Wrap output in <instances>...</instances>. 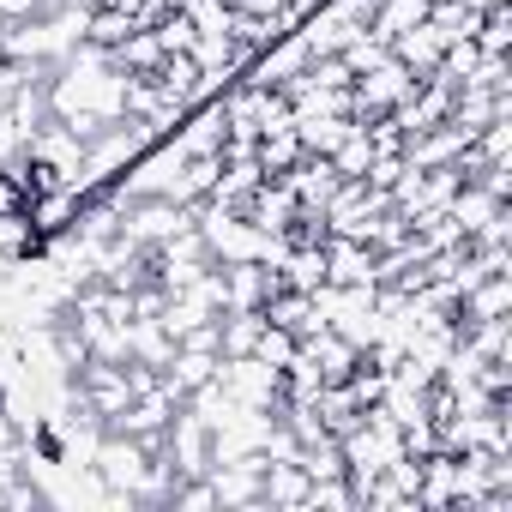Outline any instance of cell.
<instances>
[{"mask_svg": "<svg viewBox=\"0 0 512 512\" xmlns=\"http://www.w3.org/2000/svg\"><path fill=\"white\" fill-rule=\"evenodd\" d=\"M193 217H199V205H175V199H157V193H121V223L115 229L139 247H163L169 235L193 229Z\"/></svg>", "mask_w": 512, "mask_h": 512, "instance_id": "6da1fadb", "label": "cell"}, {"mask_svg": "<svg viewBox=\"0 0 512 512\" xmlns=\"http://www.w3.org/2000/svg\"><path fill=\"white\" fill-rule=\"evenodd\" d=\"M416 85H422V79H416L410 67H398V61L386 55L380 67L356 73V85H350V97H356V121H374V115H392V109H404Z\"/></svg>", "mask_w": 512, "mask_h": 512, "instance_id": "7a4b0ae2", "label": "cell"}, {"mask_svg": "<svg viewBox=\"0 0 512 512\" xmlns=\"http://www.w3.org/2000/svg\"><path fill=\"white\" fill-rule=\"evenodd\" d=\"M326 290H374L380 278V253L356 235H326Z\"/></svg>", "mask_w": 512, "mask_h": 512, "instance_id": "3957f363", "label": "cell"}, {"mask_svg": "<svg viewBox=\"0 0 512 512\" xmlns=\"http://www.w3.org/2000/svg\"><path fill=\"white\" fill-rule=\"evenodd\" d=\"M25 163H43V169L67 175V181L85 193V139H79L67 121H49V127H37V133H31V151H25Z\"/></svg>", "mask_w": 512, "mask_h": 512, "instance_id": "277c9868", "label": "cell"}, {"mask_svg": "<svg viewBox=\"0 0 512 512\" xmlns=\"http://www.w3.org/2000/svg\"><path fill=\"white\" fill-rule=\"evenodd\" d=\"M151 253H157V284H163V290H181V284H193V278H205V272L217 266L199 229H181V235H169V241L151 247Z\"/></svg>", "mask_w": 512, "mask_h": 512, "instance_id": "5b68a950", "label": "cell"}, {"mask_svg": "<svg viewBox=\"0 0 512 512\" xmlns=\"http://www.w3.org/2000/svg\"><path fill=\"white\" fill-rule=\"evenodd\" d=\"M464 151H470V133H464V127H452V121H440V127H422V133H410V139H404V169L464 163Z\"/></svg>", "mask_w": 512, "mask_h": 512, "instance_id": "8992f818", "label": "cell"}, {"mask_svg": "<svg viewBox=\"0 0 512 512\" xmlns=\"http://www.w3.org/2000/svg\"><path fill=\"white\" fill-rule=\"evenodd\" d=\"M278 181L290 187V199H296L302 211H320V217H326V199L338 193L344 175L332 169V157H308V151H302V163H296L290 175H278Z\"/></svg>", "mask_w": 512, "mask_h": 512, "instance_id": "52a82bcc", "label": "cell"}, {"mask_svg": "<svg viewBox=\"0 0 512 512\" xmlns=\"http://www.w3.org/2000/svg\"><path fill=\"white\" fill-rule=\"evenodd\" d=\"M500 314H512V272H482V278L458 296V320H452V326L500 320Z\"/></svg>", "mask_w": 512, "mask_h": 512, "instance_id": "ba28073f", "label": "cell"}, {"mask_svg": "<svg viewBox=\"0 0 512 512\" xmlns=\"http://www.w3.org/2000/svg\"><path fill=\"white\" fill-rule=\"evenodd\" d=\"M260 314H266V326H284L290 338H308V332H320V326H326V320H320V302H314L308 290H290V284H284V290H272Z\"/></svg>", "mask_w": 512, "mask_h": 512, "instance_id": "9c48e42d", "label": "cell"}, {"mask_svg": "<svg viewBox=\"0 0 512 512\" xmlns=\"http://www.w3.org/2000/svg\"><path fill=\"white\" fill-rule=\"evenodd\" d=\"M308 470L296 464V458H272L266 452V476H260V506H290V512H302L308 506Z\"/></svg>", "mask_w": 512, "mask_h": 512, "instance_id": "30bf717a", "label": "cell"}, {"mask_svg": "<svg viewBox=\"0 0 512 512\" xmlns=\"http://www.w3.org/2000/svg\"><path fill=\"white\" fill-rule=\"evenodd\" d=\"M416 25H428V0H374V13H368L362 31L392 49V43H398L404 31H416Z\"/></svg>", "mask_w": 512, "mask_h": 512, "instance_id": "8fae6325", "label": "cell"}, {"mask_svg": "<svg viewBox=\"0 0 512 512\" xmlns=\"http://www.w3.org/2000/svg\"><path fill=\"white\" fill-rule=\"evenodd\" d=\"M440 55H446V43H440V31H434V25H416V31H404V37L392 43V61H398V67H410L416 79L440 73Z\"/></svg>", "mask_w": 512, "mask_h": 512, "instance_id": "7c38bea8", "label": "cell"}, {"mask_svg": "<svg viewBox=\"0 0 512 512\" xmlns=\"http://www.w3.org/2000/svg\"><path fill=\"white\" fill-rule=\"evenodd\" d=\"M272 266H278V278H284L290 290H308V296L326 290V253H320V247H284Z\"/></svg>", "mask_w": 512, "mask_h": 512, "instance_id": "4fadbf2b", "label": "cell"}, {"mask_svg": "<svg viewBox=\"0 0 512 512\" xmlns=\"http://www.w3.org/2000/svg\"><path fill=\"white\" fill-rule=\"evenodd\" d=\"M151 85H157L169 103L193 109V103H199V67H193V55H163V61L151 67Z\"/></svg>", "mask_w": 512, "mask_h": 512, "instance_id": "5bb4252c", "label": "cell"}, {"mask_svg": "<svg viewBox=\"0 0 512 512\" xmlns=\"http://www.w3.org/2000/svg\"><path fill=\"white\" fill-rule=\"evenodd\" d=\"M500 205H506V199H494V193H488L482 181H458V193L446 199V217H452V223H458L464 235H476V229H482V223H488V217H494Z\"/></svg>", "mask_w": 512, "mask_h": 512, "instance_id": "9a60e30c", "label": "cell"}, {"mask_svg": "<svg viewBox=\"0 0 512 512\" xmlns=\"http://www.w3.org/2000/svg\"><path fill=\"white\" fill-rule=\"evenodd\" d=\"M350 127H356V115H296V139L308 157H332Z\"/></svg>", "mask_w": 512, "mask_h": 512, "instance_id": "2e32d148", "label": "cell"}, {"mask_svg": "<svg viewBox=\"0 0 512 512\" xmlns=\"http://www.w3.org/2000/svg\"><path fill=\"white\" fill-rule=\"evenodd\" d=\"M476 7H464V0H428V25L440 31V43H464L476 37Z\"/></svg>", "mask_w": 512, "mask_h": 512, "instance_id": "e0dca14e", "label": "cell"}, {"mask_svg": "<svg viewBox=\"0 0 512 512\" xmlns=\"http://www.w3.org/2000/svg\"><path fill=\"white\" fill-rule=\"evenodd\" d=\"M109 55H115L121 73H151V67L163 61V43H157V31H127Z\"/></svg>", "mask_w": 512, "mask_h": 512, "instance_id": "ac0fdd59", "label": "cell"}, {"mask_svg": "<svg viewBox=\"0 0 512 512\" xmlns=\"http://www.w3.org/2000/svg\"><path fill=\"white\" fill-rule=\"evenodd\" d=\"M332 169L344 175V181H362L368 169H374V145H368V127L356 121L344 139H338V151H332Z\"/></svg>", "mask_w": 512, "mask_h": 512, "instance_id": "d6986e66", "label": "cell"}, {"mask_svg": "<svg viewBox=\"0 0 512 512\" xmlns=\"http://www.w3.org/2000/svg\"><path fill=\"white\" fill-rule=\"evenodd\" d=\"M482 55H512V7H488L476 19V37H470Z\"/></svg>", "mask_w": 512, "mask_h": 512, "instance_id": "ffe728a7", "label": "cell"}, {"mask_svg": "<svg viewBox=\"0 0 512 512\" xmlns=\"http://www.w3.org/2000/svg\"><path fill=\"white\" fill-rule=\"evenodd\" d=\"M187 25L199 31V37H229V25H235V7L229 0H187Z\"/></svg>", "mask_w": 512, "mask_h": 512, "instance_id": "44dd1931", "label": "cell"}, {"mask_svg": "<svg viewBox=\"0 0 512 512\" xmlns=\"http://www.w3.org/2000/svg\"><path fill=\"white\" fill-rule=\"evenodd\" d=\"M296 344H302V338H290L284 326H260V344H253V356H260L266 368H278V374H284V368H290V356H296Z\"/></svg>", "mask_w": 512, "mask_h": 512, "instance_id": "7402d4cb", "label": "cell"}, {"mask_svg": "<svg viewBox=\"0 0 512 512\" xmlns=\"http://www.w3.org/2000/svg\"><path fill=\"white\" fill-rule=\"evenodd\" d=\"M31 211V181H25V163L19 169H0V217H25Z\"/></svg>", "mask_w": 512, "mask_h": 512, "instance_id": "603a6c76", "label": "cell"}, {"mask_svg": "<svg viewBox=\"0 0 512 512\" xmlns=\"http://www.w3.org/2000/svg\"><path fill=\"white\" fill-rule=\"evenodd\" d=\"M151 31H157V43H163V55H187V49H193V37H199V31L187 25V13H163V19H157Z\"/></svg>", "mask_w": 512, "mask_h": 512, "instance_id": "cb8c5ba5", "label": "cell"}, {"mask_svg": "<svg viewBox=\"0 0 512 512\" xmlns=\"http://www.w3.org/2000/svg\"><path fill=\"white\" fill-rule=\"evenodd\" d=\"M308 506H332V512H356V488H350V476H326V482H314V488H308Z\"/></svg>", "mask_w": 512, "mask_h": 512, "instance_id": "d4e9b609", "label": "cell"}, {"mask_svg": "<svg viewBox=\"0 0 512 512\" xmlns=\"http://www.w3.org/2000/svg\"><path fill=\"white\" fill-rule=\"evenodd\" d=\"M25 151H31V139L13 127V115H0V169H19Z\"/></svg>", "mask_w": 512, "mask_h": 512, "instance_id": "484cf974", "label": "cell"}, {"mask_svg": "<svg viewBox=\"0 0 512 512\" xmlns=\"http://www.w3.org/2000/svg\"><path fill=\"white\" fill-rule=\"evenodd\" d=\"M235 13H247V19H284V25H296L290 19V0H229Z\"/></svg>", "mask_w": 512, "mask_h": 512, "instance_id": "4316f807", "label": "cell"}, {"mask_svg": "<svg viewBox=\"0 0 512 512\" xmlns=\"http://www.w3.org/2000/svg\"><path fill=\"white\" fill-rule=\"evenodd\" d=\"M464 7H476V13H488V7H512V0H464Z\"/></svg>", "mask_w": 512, "mask_h": 512, "instance_id": "83f0119b", "label": "cell"}]
</instances>
